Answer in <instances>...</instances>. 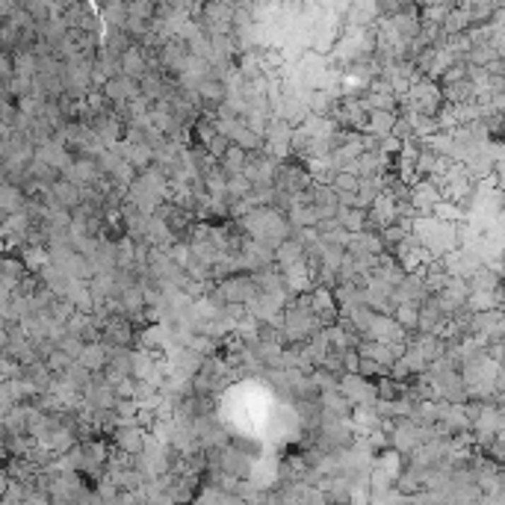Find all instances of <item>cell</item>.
Masks as SVG:
<instances>
[{
  "label": "cell",
  "mask_w": 505,
  "mask_h": 505,
  "mask_svg": "<svg viewBox=\"0 0 505 505\" xmlns=\"http://www.w3.org/2000/svg\"><path fill=\"white\" fill-rule=\"evenodd\" d=\"M57 192H59V195H65L62 201H71V204L77 201V190H74V187H62V183H59V187H57Z\"/></svg>",
  "instance_id": "3957f363"
},
{
  "label": "cell",
  "mask_w": 505,
  "mask_h": 505,
  "mask_svg": "<svg viewBox=\"0 0 505 505\" xmlns=\"http://www.w3.org/2000/svg\"><path fill=\"white\" fill-rule=\"evenodd\" d=\"M337 187H352V190H355V187H358V180H352V178H340V180H337Z\"/></svg>",
  "instance_id": "277c9868"
},
{
  "label": "cell",
  "mask_w": 505,
  "mask_h": 505,
  "mask_svg": "<svg viewBox=\"0 0 505 505\" xmlns=\"http://www.w3.org/2000/svg\"><path fill=\"white\" fill-rule=\"evenodd\" d=\"M399 323H405L408 328H414V325H417V310H414V308L399 310Z\"/></svg>",
  "instance_id": "7a4b0ae2"
},
{
  "label": "cell",
  "mask_w": 505,
  "mask_h": 505,
  "mask_svg": "<svg viewBox=\"0 0 505 505\" xmlns=\"http://www.w3.org/2000/svg\"><path fill=\"white\" fill-rule=\"evenodd\" d=\"M80 361H95V366H104V364H100V361H104V352H100V349H86L80 355Z\"/></svg>",
  "instance_id": "6da1fadb"
}]
</instances>
